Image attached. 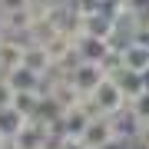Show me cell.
<instances>
[{
	"mask_svg": "<svg viewBox=\"0 0 149 149\" xmlns=\"http://www.w3.org/2000/svg\"><path fill=\"white\" fill-rule=\"evenodd\" d=\"M93 100H96V106L103 109V116H116V113H123V109L129 106V96L123 93V86L113 80V76H106V80L96 86Z\"/></svg>",
	"mask_w": 149,
	"mask_h": 149,
	"instance_id": "1",
	"label": "cell"
},
{
	"mask_svg": "<svg viewBox=\"0 0 149 149\" xmlns=\"http://www.w3.org/2000/svg\"><path fill=\"white\" fill-rule=\"evenodd\" d=\"M66 80L76 86V93H80V96H93L96 86L106 80V73H103L100 63H83V60H80V63H76V66L66 73Z\"/></svg>",
	"mask_w": 149,
	"mask_h": 149,
	"instance_id": "2",
	"label": "cell"
},
{
	"mask_svg": "<svg viewBox=\"0 0 149 149\" xmlns=\"http://www.w3.org/2000/svg\"><path fill=\"white\" fill-rule=\"evenodd\" d=\"M27 63V40L3 37L0 40V76H10L13 70H23Z\"/></svg>",
	"mask_w": 149,
	"mask_h": 149,
	"instance_id": "3",
	"label": "cell"
},
{
	"mask_svg": "<svg viewBox=\"0 0 149 149\" xmlns=\"http://www.w3.org/2000/svg\"><path fill=\"white\" fill-rule=\"evenodd\" d=\"M116 126H113V116H100V119H93L90 126L83 129V136H80V143L83 146H90V149H103V146H109V143H116Z\"/></svg>",
	"mask_w": 149,
	"mask_h": 149,
	"instance_id": "4",
	"label": "cell"
},
{
	"mask_svg": "<svg viewBox=\"0 0 149 149\" xmlns=\"http://www.w3.org/2000/svg\"><path fill=\"white\" fill-rule=\"evenodd\" d=\"M109 50H113L109 40H100V37H93V33L76 37V56H80L83 63H103Z\"/></svg>",
	"mask_w": 149,
	"mask_h": 149,
	"instance_id": "5",
	"label": "cell"
},
{
	"mask_svg": "<svg viewBox=\"0 0 149 149\" xmlns=\"http://www.w3.org/2000/svg\"><path fill=\"white\" fill-rule=\"evenodd\" d=\"M33 20H37V13L30 10V7H23V10H10V13H0V23H3L7 37H27Z\"/></svg>",
	"mask_w": 149,
	"mask_h": 149,
	"instance_id": "6",
	"label": "cell"
},
{
	"mask_svg": "<svg viewBox=\"0 0 149 149\" xmlns=\"http://www.w3.org/2000/svg\"><path fill=\"white\" fill-rule=\"evenodd\" d=\"M123 66H126L129 73H146L149 70V43L133 40L126 50H123Z\"/></svg>",
	"mask_w": 149,
	"mask_h": 149,
	"instance_id": "7",
	"label": "cell"
},
{
	"mask_svg": "<svg viewBox=\"0 0 149 149\" xmlns=\"http://www.w3.org/2000/svg\"><path fill=\"white\" fill-rule=\"evenodd\" d=\"M27 70H33V73L40 76V80H47L50 73H53V60H50V53L40 47V43H27V63H23Z\"/></svg>",
	"mask_w": 149,
	"mask_h": 149,
	"instance_id": "8",
	"label": "cell"
},
{
	"mask_svg": "<svg viewBox=\"0 0 149 149\" xmlns=\"http://www.w3.org/2000/svg\"><path fill=\"white\" fill-rule=\"evenodd\" d=\"M93 123V113L86 109V103H80V106H73V109H66L63 113V126H66V133L70 139H80L83 136V129Z\"/></svg>",
	"mask_w": 149,
	"mask_h": 149,
	"instance_id": "9",
	"label": "cell"
},
{
	"mask_svg": "<svg viewBox=\"0 0 149 149\" xmlns=\"http://www.w3.org/2000/svg\"><path fill=\"white\" fill-rule=\"evenodd\" d=\"M113 126H116V136L123 139V143H133L136 133H139V116L126 106L123 113H116V116H113Z\"/></svg>",
	"mask_w": 149,
	"mask_h": 149,
	"instance_id": "10",
	"label": "cell"
},
{
	"mask_svg": "<svg viewBox=\"0 0 149 149\" xmlns=\"http://www.w3.org/2000/svg\"><path fill=\"white\" fill-rule=\"evenodd\" d=\"M40 106H43V93H40V90H20V93H17V100H13V109L23 113L27 119L37 116Z\"/></svg>",
	"mask_w": 149,
	"mask_h": 149,
	"instance_id": "11",
	"label": "cell"
},
{
	"mask_svg": "<svg viewBox=\"0 0 149 149\" xmlns=\"http://www.w3.org/2000/svg\"><path fill=\"white\" fill-rule=\"evenodd\" d=\"M27 123H30V119L23 116V113H17L13 106H10V109H0V133H3V136L13 139L23 126H27Z\"/></svg>",
	"mask_w": 149,
	"mask_h": 149,
	"instance_id": "12",
	"label": "cell"
},
{
	"mask_svg": "<svg viewBox=\"0 0 149 149\" xmlns=\"http://www.w3.org/2000/svg\"><path fill=\"white\" fill-rule=\"evenodd\" d=\"M10 83L17 86V93H20V90H40L43 93V80L33 73V70H27V66H23V70H13V73H10Z\"/></svg>",
	"mask_w": 149,
	"mask_h": 149,
	"instance_id": "13",
	"label": "cell"
},
{
	"mask_svg": "<svg viewBox=\"0 0 149 149\" xmlns=\"http://www.w3.org/2000/svg\"><path fill=\"white\" fill-rule=\"evenodd\" d=\"M17 100V86L10 83V76H0V109H10Z\"/></svg>",
	"mask_w": 149,
	"mask_h": 149,
	"instance_id": "14",
	"label": "cell"
},
{
	"mask_svg": "<svg viewBox=\"0 0 149 149\" xmlns=\"http://www.w3.org/2000/svg\"><path fill=\"white\" fill-rule=\"evenodd\" d=\"M129 109L139 116V123H146V119H149V90H146L143 96H136V100L129 103Z\"/></svg>",
	"mask_w": 149,
	"mask_h": 149,
	"instance_id": "15",
	"label": "cell"
},
{
	"mask_svg": "<svg viewBox=\"0 0 149 149\" xmlns=\"http://www.w3.org/2000/svg\"><path fill=\"white\" fill-rule=\"evenodd\" d=\"M133 143H136L139 149H149V119H146V123H139V133H136Z\"/></svg>",
	"mask_w": 149,
	"mask_h": 149,
	"instance_id": "16",
	"label": "cell"
},
{
	"mask_svg": "<svg viewBox=\"0 0 149 149\" xmlns=\"http://www.w3.org/2000/svg\"><path fill=\"white\" fill-rule=\"evenodd\" d=\"M30 7V0H0V13H10V10H23Z\"/></svg>",
	"mask_w": 149,
	"mask_h": 149,
	"instance_id": "17",
	"label": "cell"
},
{
	"mask_svg": "<svg viewBox=\"0 0 149 149\" xmlns=\"http://www.w3.org/2000/svg\"><path fill=\"white\" fill-rule=\"evenodd\" d=\"M63 149H90V146H83V143H80V139H70V143H66Z\"/></svg>",
	"mask_w": 149,
	"mask_h": 149,
	"instance_id": "18",
	"label": "cell"
},
{
	"mask_svg": "<svg viewBox=\"0 0 149 149\" xmlns=\"http://www.w3.org/2000/svg\"><path fill=\"white\" fill-rule=\"evenodd\" d=\"M126 143H123V139H116V143H109V146H103V149H123Z\"/></svg>",
	"mask_w": 149,
	"mask_h": 149,
	"instance_id": "19",
	"label": "cell"
},
{
	"mask_svg": "<svg viewBox=\"0 0 149 149\" xmlns=\"http://www.w3.org/2000/svg\"><path fill=\"white\" fill-rule=\"evenodd\" d=\"M143 83H146V90H149V70H146V73H143Z\"/></svg>",
	"mask_w": 149,
	"mask_h": 149,
	"instance_id": "20",
	"label": "cell"
},
{
	"mask_svg": "<svg viewBox=\"0 0 149 149\" xmlns=\"http://www.w3.org/2000/svg\"><path fill=\"white\" fill-rule=\"evenodd\" d=\"M113 3H119V7H126V3H129V0H113Z\"/></svg>",
	"mask_w": 149,
	"mask_h": 149,
	"instance_id": "21",
	"label": "cell"
},
{
	"mask_svg": "<svg viewBox=\"0 0 149 149\" xmlns=\"http://www.w3.org/2000/svg\"><path fill=\"white\" fill-rule=\"evenodd\" d=\"M3 37H7V30H3V23H0V40H3Z\"/></svg>",
	"mask_w": 149,
	"mask_h": 149,
	"instance_id": "22",
	"label": "cell"
},
{
	"mask_svg": "<svg viewBox=\"0 0 149 149\" xmlns=\"http://www.w3.org/2000/svg\"><path fill=\"white\" fill-rule=\"evenodd\" d=\"M103 3H106V0H103Z\"/></svg>",
	"mask_w": 149,
	"mask_h": 149,
	"instance_id": "23",
	"label": "cell"
}]
</instances>
